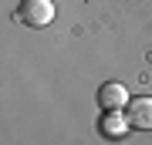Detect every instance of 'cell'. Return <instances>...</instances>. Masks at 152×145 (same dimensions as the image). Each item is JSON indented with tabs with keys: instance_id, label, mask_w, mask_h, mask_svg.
<instances>
[{
	"instance_id": "obj_3",
	"label": "cell",
	"mask_w": 152,
	"mask_h": 145,
	"mask_svg": "<svg viewBox=\"0 0 152 145\" xmlns=\"http://www.w3.org/2000/svg\"><path fill=\"white\" fill-rule=\"evenodd\" d=\"M125 115H129V125L139 132H149L152 128V98H132L129 108H125Z\"/></svg>"
},
{
	"instance_id": "obj_1",
	"label": "cell",
	"mask_w": 152,
	"mask_h": 145,
	"mask_svg": "<svg viewBox=\"0 0 152 145\" xmlns=\"http://www.w3.org/2000/svg\"><path fill=\"white\" fill-rule=\"evenodd\" d=\"M17 20L24 27H34V31L48 27L54 20V0H20L17 4Z\"/></svg>"
},
{
	"instance_id": "obj_2",
	"label": "cell",
	"mask_w": 152,
	"mask_h": 145,
	"mask_svg": "<svg viewBox=\"0 0 152 145\" xmlns=\"http://www.w3.org/2000/svg\"><path fill=\"white\" fill-rule=\"evenodd\" d=\"M129 91H125V85L118 81H105L102 88H98V108L102 111H125L129 108Z\"/></svg>"
},
{
	"instance_id": "obj_4",
	"label": "cell",
	"mask_w": 152,
	"mask_h": 145,
	"mask_svg": "<svg viewBox=\"0 0 152 145\" xmlns=\"http://www.w3.org/2000/svg\"><path fill=\"white\" fill-rule=\"evenodd\" d=\"M98 128H102L105 138H122V135L132 128V125H129V115H125V111H102Z\"/></svg>"
}]
</instances>
